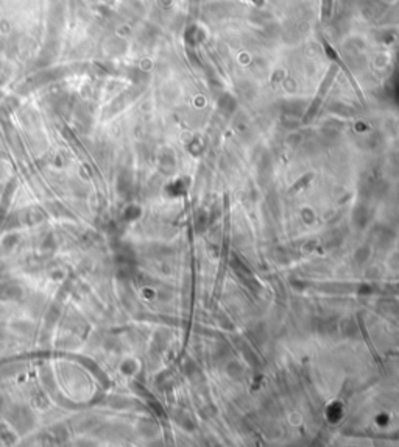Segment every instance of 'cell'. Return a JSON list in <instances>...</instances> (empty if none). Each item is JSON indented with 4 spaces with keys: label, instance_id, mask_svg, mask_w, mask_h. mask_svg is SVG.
<instances>
[{
    "label": "cell",
    "instance_id": "1",
    "mask_svg": "<svg viewBox=\"0 0 399 447\" xmlns=\"http://www.w3.org/2000/svg\"><path fill=\"white\" fill-rule=\"evenodd\" d=\"M331 7H332V0H324L323 2V17L331 14Z\"/></svg>",
    "mask_w": 399,
    "mask_h": 447
}]
</instances>
